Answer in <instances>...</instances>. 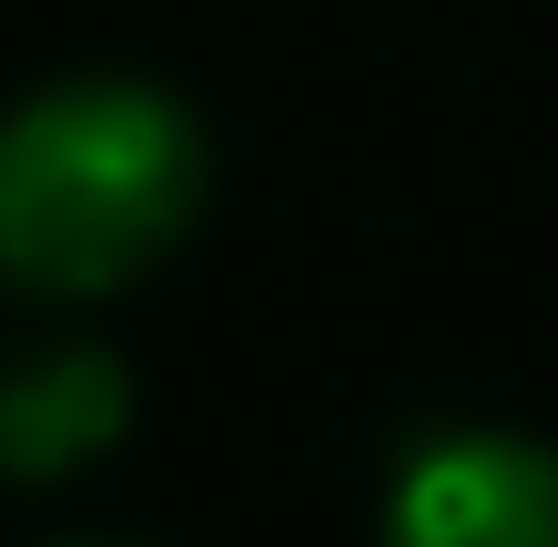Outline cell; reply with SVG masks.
I'll use <instances>...</instances> for the list:
<instances>
[{"mask_svg":"<svg viewBox=\"0 0 558 547\" xmlns=\"http://www.w3.org/2000/svg\"><path fill=\"white\" fill-rule=\"evenodd\" d=\"M206 206V137L148 81H58L0 114V274L104 296L148 274Z\"/></svg>","mask_w":558,"mask_h":547,"instance_id":"6da1fadb","label":"cell"},{"mask_svg":"<svg viewBox=\"0 0 558 547\" xmlns=\"http://www.w3.org/2000/svg\"><path fill=\"white\" fill-rule=\"evenodd\" d=\"M388 547H558V445L434 434L388 490Z\"/></svg>","mask_w":558,"mask_h":547,"instance_id":"7a4b0ae2","label":"cell"},{"mask_svg":"<svg viewBox=\"0 0 558 547\" xmlns=\"http://www.w3.org/2000/svg\"><path fill=\"white\" fill-rule=\"evenodd\" d=\"M125 365L92 354V342H58V354H23L0 377V479H69L125 434Z\"/></svg>","mask_w":558,"mask_h":547,"instance_id":"3957f363","label":"cell"}]
</instances>
